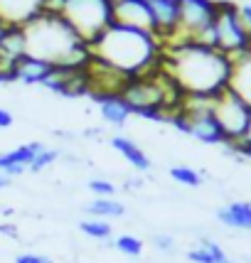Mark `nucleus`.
Returning <instances> with one entry per match:
<instances>
[{"instance_id":"obj_17","label":"nucleus","mask_w":251,"mask_h":263,"mask_svg":"<svg viewBox=\"0 0 251 263\" xmlns=\"http://www.w3.org/2000/svg\"><path fill=\"white\" fill-rule=\"evenodd\" d=\"M111 148L118 150V153L123 155L126 160H128V165H131V167H136L138 172H148V170H150L148 155H146L143 150L138 148V143H133L131 138H126V136H114V138H111Z\"/></svg>"},{"instance_id":"obj_29","label":"nucleus","mask_w":251,"mask_h":263,"mask_svg":"<svg viewBox=\"0 0 251 263\" xmlns=\"http://www.w3.org/2000/svg\"><path fill=\"white\" fill-rule=\"evenodd\" d=\"M15 263H52L47 256H40V253H20Z\"/></svg>"},{"instance_id":"obj_27","label":"nucleus","mask_w":251,"mask_h":263,"mask_svg":"<svg viewBox=\"0 0 251 263\" xmlns=\"http://www.w3.org/2000/svg\"><path fill=\"white\" fill-rule=\"evenodd\" d=\"M153 243H155V249H160V251L170 253L172 249H175V241H172V236H168V234H155L153 236Z\"/></svg>"},{"instance_id":"obj_23","label":"nucleus","mask_w":251,"mask_h":263,"mask_svg":"<svg viewBox=\"0 0 251 263\" xmlns=\"http://www.w3.org/2000/svg\"><path fill=\"white\" fill-rule=\"evenodd\" d=\"M114 249L123 253V256H131V258H138L140 253H143V241L138 239V236H131V234H123V236H118L114 241Z\"/></svg>"},{"instance_id":"obj_4","label":"nucleus","mask_w":251,"mask_h":263,"mask_svg":"<svg viewBox=\"0 0 251 263\" xmlns=\"http://www.w3.org/2000/svg\"><path fill=\"white\" fill-rule=\"evenodd\" d=\"M59 15L92 47L114 23V0H64Z\"/></svg>"},{"instance_id":"obj_10","label":"nucleus","mask_w":251,"mask_h":263,"mask_svg":"<svg viewBox=\"0 0 251 263\" xmlns=\"http://www.w3.org/2000/svg\"><path fill=\"white\" fill-rule=\"evenodd\" d=\"M148 8L160 45L170 42L180 27V0H148Z\"/></svg>"},{"instance_id":"obj_14","label":"nucleus","mask_w":251,"mask_h":263,"mask_svg":"<svg viewBox=\"0 0 251 263\" xmlns=\"http://www.w3.org/2000/svg\"><path fill=\"white\" fill-rule=\"evenodd\" d=\"M227 86L251 106V54L249 52L231 62V74H229Z\"/></svg>"},{"instance_id":"obj_6","label":"nucleus","mask_w":251,"mask_h":263,"mask_svg":"<svg viewBox=\"0 0 251 263\" xmlns=\"http://www.w3.org/2000/svg\"><path fill=\"white\" fill-rule=\"evenodd\" d=\"M214 15H217V0H180V27L175 37L163 47L192 42L205 27L214 23Z\"/></svg>"},{"instance_id":"obj_24","label":"nucleus","mask_w":251,"mask_h":263,"mask_svg":"<svg viewBox=\"0 0 251 263\" xmlns=\"http://www.w3.org/2000/svg\"><path fill=\"white\" fill-rule=\"evenodd\" d=\"M227 148L234 150V153H239V155H246V158H251V121L246 123V128L241 130V136H237L234 140H229Z\"/></svg>"},{"instance_id":"obj_21","label":"nucleus","mask_w":251,"mask_h":263,"mask_svg":"<svg viewBox=\"0 0 251 263\" xmlns=\"http://www.w3.org/2000/svg\"><path fill=\"white\" fill-rule=\"evenodd\" d=\"M79 229L89 236V239H96V241H109L111 239V234H114V229H111V224L106 221V219H84L79 224Z\"/></svg>"},{"instance_id":"obj_34","label":"nucleus","mask_w":251,"mask_h":263,"mask_svg":"<svg viewBox=\"0 0 251 263\" xmlns=\"http://www.w3.org/2000/svg\"><path fill=\"white\" fill-rule=\"evenodd\" d=\"M246 52L251 54V34H249V45H246Z\"/></svg>"},{"instance_id":"obj_32","label":"nucleus","mask_w":251,"mask_h":263,"mask_svg":"<svg viewBox=\"0 0 251 263\" xmlns=\"http://www.w3.org/2000/svg\"><path fill=\"white\" fill-rule=\"evenodd\" d=\"M8 184H10V177H8V175H3V172H0V190H5V187H8Z\"/></svg>"},{"instance_id":"obj_3","label":"nucleus","mask_w":251,"mask_h":263,"mask_svg":"<svg viewBox=\"0 0 251 263\" xmlns=\"http://www.w3.org/2000/svg\"><path fill=\"white\" fill-rule=\"evenodd\" d=\"M92 54L136 77L158 67L163 45L155 34L111 23V27L92 45Z\"/></svg>"},{"instance_id":"obj_2","label":"nucleus","mask_w":251,"mask_h":263,"mask_svg":"<svg viewBox=\"0 0 251 263\" xmlns=\"http://www.w3.org/2000/svg\"><path fill=\"white\" fill-rule=\"evenodd\" d=\"M27 37V54L40 57L55 67L84 69L92 59V47L71 30V25L57 12H42L23 25Z\"/></svg>"},{"instance_id":"obj_13","label":"nucleus","mask_w":251,"mask_h":263,"mask_svg":"<svg viewBox=\"0 0 251 263\" xmlns=\"http://www.w3.org/2000/svg\"><path fill=\"white\" fill-rule=\"evenodd\" d=\"M52 71H55V64L32 57V54H23L12 64V77L15 81H23V84H45Z\"/></svg>"},{"instance_id":"obj_11","label":"nucleus","mask_w":251,"mask_h":263,"mask_svg":"<svg viewBox=\"0 0 251 263\" xmlns=\"http://www.w3.org/2000/svg\"><path fill=\"white\" fill-rule=\"evenodd\" d=\"M114 23L155 34L148 0H114Z\"/></svg>"},{"instance_id":"obj_30","label":"nucleus","mask_w":251,"mask_h":263,"mask_svg":"<svg viewBox=\"0 0 251 263\" xmlns=\"http://www.w3.org/2000/svg\"><path fill=\"white\" fill-rule=\"evenodd\" d=\"M12 123H15V118H12L10 111L8 108H0V128H10Z\"/></svg>"},{"instance_id":"obj_18","label":"nucleus","mask_w":251,"mask_h":263,"mask_svg":"<svg viewBox=\"0 0 251 263\" xmlns=\"http://www.w3.org/2000/svg\"><path fill=\"white\" fill-rule=\"evenodd\" d=\"M40 150H45L42 143H25V145L10 150V153H0V172H5L10 165H25V167H30V162L37 158Z\"/></svg>"},{"instance_id":"obj_19","label":"nucleus","mask_w":251,"mask_h":263,"mask_svg":"<svg viewBox=\"0 0 251 263\" xmlns=\"http://www.w3.org/2000/svg\"><path fill=\"white\" fill-rule=\"evenodd\" d=\"M86 214L94 219H118L126 214V206L116 202L114 197H96L86 204Z\"/></svg>"},{"instance_id":"obj_28","label":"nucleus","mask_w":251,"mask_h":263,"mask_svg":"<svg viewBox=\"0 0 251 263\" xmlns=\"http://www.w3.org/2000/svg\"><path fill=\"white\" fill-rule=\"evenodd\" d=\"M237 15H239L241 27L251 34V5H239V8H237Z\"/></svg>"},{"instance_id":"obj_5","label":"nucleus","mask_w":251,"mask_h":263,"mask_svg":"<svg viewBox=\"0 0 251 263\" xmlns=\"http://www.w3.org/2000/svg\"><path fill=\"white\" fill-rule=\"evenodd\" d=\"M214 32H217V49L224 57H229V62H234L237 57L246 54L249 32L241 27L234 3H217Z\"/></svg>"},{"instance_id":"obj_20","label":"nucleus","mask_w":251,"mask_h":263,"mask_svg":"<svg viewBox=\"0 0 251 263\" xmlns=\"http://www.w3.org/2000/svg\"><path fill=\"white\" fill-rule=\"evenodd\" d=\"M224 258H227L224 249L209 239H202V243L197 249L187 251V261H192V263H222Z\"/></svg>"},{"instance_id":"obj_8","label":"nucleus","mask_w":251,"mask_h":263,"mask_svg":"<svg viewBox=\"0 0 251 263\" xmlns=\"http://www.w3.org/2000/svg\"><path fill=\"white\" fill-rule=\"evenodd\" d=\"M86 74H89V96L92 99H101V96H121L128 81L133 79L131 74H126L123 69L114 67L103 59L94 57L86 64Z\"/></svg>"},{"instance_id":"obj_35","label":"nucleus","mask_w":251,"mask_h":263,"mask_svg":"<svg viewBox=\"0 0 251 263\" xmlns=\"http://www.w3.org/2000/svg\"><path fill=\"white\" fill-rule=\"evenodd\" d=\"M222 263H237V261H229V258H224V261H222Z\"/></svg>"},{"instance_id":"obj_1","label":"nucleus","mask_w":251,"mask_h":263,"mask_svg":"<svg viewBox=\"0 0 251 263\" xmlns=\"http://www.w3.org/2000/svg\"><path fill=\"white\" fill-rule=\"evenodd\" d=\"M160 64L185 93H219L227 89L231 74L229 57L219 49L200 47L194 42L163 47Z\"/></svg>"},{"instance_id":"obj_33","label":"nucleus","mask_w":251,"mask_h":263,"mask_svg":"<svg viewBox=\"0 0 251 263\" xmlns=\"http://www.w3.org/2000/svg\"><path fill=\"white\" fill-rule=\"evenodd\" d=\"M8 27H10V25H8L5 20H3V17H0V40L5 37V32H8Z\"/></svg>"},{"instance_id":"obj_15","label":"nucleus","mask_w":251,"mask_h":263,"mask_svg":"<svg viewBox=\"0 0 251 263\" xmlns=\"http://www.w3.org/2000/svg\"><path fill=\"white\" fill-rule=\"evenodd\" d=\"M217 221L229 229L251 231V202H231L217 209Z\"/></svg>"},{"instance_id":"obj_25","label":"nucleus","mask_w":251,"mask_h":263,"mask_svg":"<svg viewBox=\"0 0 251 263\" xmlns=\"http://www.w3.org/2000/svg\"><path fill=\"white\" fill-rule=\"evenodd\" d=\"M57 160H59V150L45 148V150H40V153H37V158L30 162V167H27V170L30 172H42V170H47L52 162H57Z\"/></svg>"},{"instance_id":"obj_22","label":"nucleus","mask_w":251,"mask_h":263,"mask_svg":"<svg viewBox=\"0 0 251 263\" xmlns=\"http://www.w3.org/2000/svg\"><path fill=\"white\" fill-rule=\"evenodd\" d=\"M170 177L175 180L177 184H185V187H200L202 184V175L187 165H175L170 167Z\"/></svg>"},{"instance_id":"obj_9","label":"nucleus","mask_w":251,"mask_h":263,"mask_svg":"<svg viewBox=\"0 0 251 263\" xmlns=\"http://www.w3.org/2000/svg\"><path fill=\"white\" fill-rule=\"evenodd\" d=\"M52 93L59 96H69V99H79V96H89V74L84 69H69V67H55L49 74V79L42 84Z\"/></svg>"},{"instance_id":"obj_7","label":"nucleus","mask_w":251,"mask_h":263,"mask_svg":"<svg viewBox=\"0 0 251 263\" xmlns=\"http://www.w3.org/2000/svg\"><path fill=\"white\" fill-rule=\"evenodd\" d=\"M212 114L219 121V126H222L224 136H227V143H229V140H234L237 136H241V130L251 121V106L227 86V89H222L214 96Z\"/></svg>"},{"instance_id":"obj_12","label":"nucleus","mask_w":251,"mask_h":263,"mask_svg":"<svg viewBox=\"0 0 251 263\" xmlns=\"http://www.w3.org/2000/svg\"><path fill=\"white\" fill-rule=\"evenodd\" d=\"M42 12L45 0H0V17L15 27H23Z\"/></svg>"},{"instance_id":"obj_16","label":"nucleus","mask_w":251,"mask_h":263,"mask_svg":"<svg viewBox=\"0 0 251 263\" xmlns=\"http://www.w3.org/2000/svg\"><path fill=\"white\" fill-rule=\"evenodd\" d=\"M99 103V111H101V118L114 128H121L126 126V121L131 118V108L128 103L121 99V96H101V99H94Z\"/></svg>"},{"instance_id":"obj_26","label":"nucleus","mask_w":251,"mask_h":263,"mask_svg":"<svg viewBox=\"0 0 251 263\" xmlns=\"http://www.w3.org/2000/svg\"><path fill=\"white\" fill-rule=\"evenodd\" d=\"M89 190H92V195H96V197H114L116 195V184L109 182V180H92V182H89Z\"/></svg>"},{"instance_id":"obj_31","label":"nucleus","mask_w":251,"mask_h":263,"mask_svg":"<svg viewBox=\"0 0 251 263\" xmlns=\"http://www.w3.org/2000/svg\"><path fill=\"white\" fill-rule=\"evenodd\" d=\"M10 81H15L12 71H0V86H3V84H10Z\"/></svg>"}]
</instances>
